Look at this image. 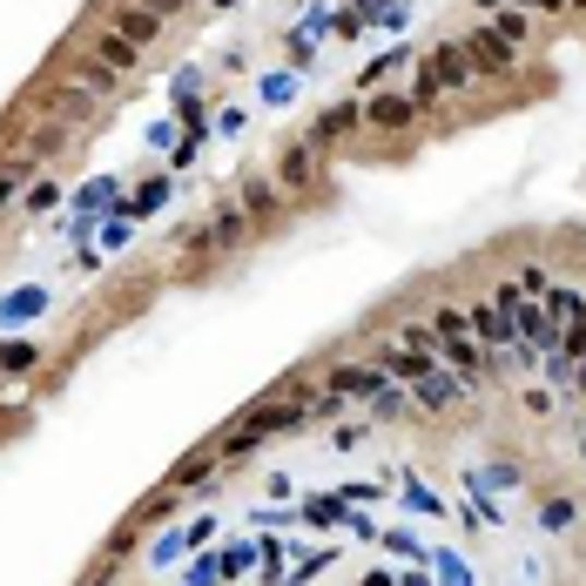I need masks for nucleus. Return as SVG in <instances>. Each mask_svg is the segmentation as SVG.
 <instances>
[{
  "mask_svg": "<svg viewBox=\"0 0 586 586\" xmlns=\"http://www.w3.org/2000/svg\"><path fill=\"white\" fill-rule=\"evenodd\" d=\"M324 384L344 391V398H384V391H391V371H384L378 358H371V364H337Z\"/></svg>",
  "mask_w": 586,
  "mask_h": 586,
  "instance_id": "f257e3e1",
  "label": "nucleus"
},
{
  "mask_svg": "<svg viewBox=\"0 0 586 586\" xmlns=\"http://www.w3.org/2000/svg\"><path fill=\"white\" fill-rule=\"evenodd\" d=\"M418 115H424V108H418L411 95H371V101H364V122H371L378 135H405Z\"/></svg>",
  "mask_w": 586,
  "mask_h": 586,
  "instance_id": "f03ea898",
  "label": "nucleus"
},
{
  "mask_svg": "<svg viewBox=\"0 0 586 586\" xmlns=\"http://www.w3.org/2000/svg\"><path fill=\"white\" fill-rule=\"evenodd\" d=\"M473 337H479V344L492 350V358H499V350H513V344H519V324L505 318L499 303H473Z\"/></svg>",
  "mask_w": 586,
  "mask_h": 586,
  "instance_id": "7ed1b4c3",
  "label": "nucleus"
},
{
  "mask_svg": "<svg viewBox=\"0 0 586 586\" xmlns=\"http://www.w3.org/2000/svg\"><path fill=\"white\" fill-rule=\"evenodd\" d=\"M358 122H364V101H337V108H324L318 122H310V135H303V142H310V148H331V142H344Z\"/></svg>",
  "mask_w": 586,
  "mask_h": 586,
  "instance_id": "20e7f679",
  "label": "nucleus"
},
{
  "mask_svg": "<svg viewBox=\"0 0 586 586\" xmlns=\"http://www.w3.org/2000/svg\"><path fill=\"white\" fill-rule=\"evenodd\" d=\"M458 391H473V384H465L458 371H445V364H439L432 378H418V384H411V405H424V411H445V405H458Z\"/></svg>",
  "mask_w": 586,
  "mask_h": 586,
  "instance_id": "39448f33",
  "label": "nucleus"
},
{
  "mask_svg": "<svg viewBox=\"0 0 586 586\" xmlns=\"http://www.w3.org/2000/svg\"><path fill=\"white\" fill-rule=\"evenodd\" d=\"M465 61H473V74H513V48H505L492 27H479L473 41H465Z\"/></svg>",
  "mask_w": 586,
  "mask_h": 586,
  "instance_id": "423d86ee",
  "label": "nucleus"
},
{
  "mask_svg": "<svg viewBox=\"0 0 586 586\" xmlns=\"http://www.w3.org/2000/svg\"><path fill=\"white\" fill-rule=\"evenodd\" d=\"M88 61H95V68H108V74H129V68L142 61V48H135V41H122V34L108 27V34H95V41H88Z\"/></svg>",
  "mask_w": 586,
  "mask_h": 586,
  "instance_id": "0eeeda50",
  "label": "nucleus"
},
{
  "mask_svg": "<svg viewBox=\"0 0 586 586\" xmlns=\"http://www.w3.org/2000/svg\"><path fill=\"white\" fill-rule=\"evenodd\" d=\"M243 210H250L256 229H263V223H277V216H284V189H277V182H263V176H250V182H243Z\"/></svg>",
  "mask_w": 586,
  "mask_h": 586,
  "instance_id": "6e6552de",
  "label": "nucleus"
},
{
  "mask_svg": "<svg viewBox=\"0 0 586 586\" xmlns=\"http://www.w3.org/2000/svg\"><path fill=\"white\" fill-rule=\"evenodd\" d=\"M115 34L135 41V48H155V41H163V21H155L148 8H115Z\"/></svg>",
  "mask_w": 586,
  "mask_h": 586,
  "instance_id": "1a4fd4ad",
  "label": "nucleus"
},
{
  "mask_svg": "<svg viewBox=\"0 0 586 586\" xmlns=\"http://www.w3.org/2000/svg\"><path fill=\"white\" fill-rule=\"evenodd\" d=\"M432 68H439V82H445V88H465V82H473V61H465V41H445V48H432Z\"/></svg>",
  "mask_w": 586,
  "mask_h": 586,
  "instance_id": "9d476101",
  "label": "nucleus"
},
{
  "mask_svg": "<svg viewBox=\"0 0 586 586\" xmlns=\"http://www.w3.org/2000/svg\"><path fill=\"white\" fill-rule=\"evenodd\" d=\"M310 142H297V148H284V163H277V189H310Z\"/></svg>",
  "mask_w": 586,
  "mask_h": 586,
  "instance_id": "9b49d317",
  "label": "nucleus"
},
{
  "mask_svg": "<svg viewBox=\"0 0 586 586\" xmlns=\"http://www.w3.org/2000/svg\"><path fill=\"white\" fill-rule=\"evenodd\" d=\"M432 337H439V344L473 337V310H452V303H445V310H432Z\"/></svg>",
  "mask_w": 586,
  "mask_h": 586,
  "instance_id": "f8f14e48",
  "label": "nucleus"
},
{
  "mask_svg": "<svg viewBox=\"0 0 586 586\" xmlns=\"http://www.w3.org/2000/svg\"><path fill=\"white\" fill-rule=\"evenodd\" d=\"M439 95H445V82H439V68H432V61H424V68L411 74V101H418V108H432Z\"/></svg>",
  "mask_w": 586,
  "mask_h": 586,
  "instance_id": "ddd939ff",
  "label": "nucleus"
},
{
  "mask_svg": "<svg viewBox=\"0 0 586 586\" xmlns=\"http://www.w3.org/2000/svg\"><path fill=\"white\" fill-rule=\"evenodd\" d=\"M34 163H41V155H14V163L0 169V203H8V195H14V189H21V182L34 176Z\"/></svg>",
  "mask_w": 586,
  "mask_h": 586,
  "instance_id": "4468645a",
  "label": "nucleus"
},
{
  "mask_svg": "<svg viewBox=\"0 0 586 586\" xmlns=\"http://www.w3.org/2000/svg\"><path fill=\"white\" fill-rule=\"evenodd\" d=\"M492 34H499L505 48H519V41H526V14H499V21H492Z\"/></svg>",
  "mask_w": 586,
  "mask_h": 586,
  "instance_id": "2eb2a0df",
  "label": "nucleus"
},
{
  "mask_svg": "<svg viewBox=\"0 0 586 586\" xmlns=\"http://www.w3.org/2000/svg\"><path fill=\"white\" fill-rule=\"evenodd\" d=\"M55 203H61V189H55V182H41V189H27V210H34V216H48Z\"/></svg>",
  "mask_w": 586,
  "mask_h": 586,
  "instance_id": "dca6fc26",
  "label": "nucleus"
},
{
  "mask_svg": "<svg viewBox=\"0 0 586 586\" xmlns=\"http://www.w3.org/2000/svg\"><path fill=\"white\" fill-rule=\"evenodd\" d=\"M539 519L553 526V533H566V526H573V505H566V499H546V513H539Z\"/></svg>",
  "mask_w": 586,
  "mask_h": 586,
  "instance_id": "f3484780",
  "label": "nucleus"
},
{
  "mask_svg": "<svg viewBox=\"0 0 586 586\" xmlns=\"http://www.w3.org/2000/svg\"><path fill=\"white\" fill-rule=\"evenodd\" d=\"M519 290H526V297H546V290H553V277L533 263V270H519Z\"/></svg>",
  "mask_w": 586,
  "mask_h": 586,
  "instance_id": "a211bd4d",
  "label": "nucleus"
},
{
  "mask_svg": "<svg viewBox=\"0 0 586 586\" xmlns=\"http://www.w3.org/2000/svg\"><path fill=\"white\" fill-rule=\"evenodd\" d=\"M142 8H148V14H155V21H176V14H182V8H189V0H142Z\"/></svg>",
  "mask_w": 586,
  "mask_h": 586,
  "instance_id": "6ab92c4d",
  "label": "nucleus"
},
{
  "mask_svg": "<svg viewBox=\"0 0 586 586\" xmlns=\"http://www.w3.org/2000/svg\"><path fill=\"white\" fill-rule=\"evenodd\" d=\"M526 8H539V14H560V8H579V0H526Z\"/></svg>",
  "mask_w": 586,
  "mask_h": 586,
  "instance_id": "aec40b11",
  "label": "nucleus"
},
{
  "mask_svg": "<svg viewBox=\"0 0 586 586\" xmlns=\"http://www.w3.org/2000/svg\"><path fill=\"white\" fill-rule=\"evenodd\" d=\"M82 586H115V566H95V573H88Z\"/></svg>",
  "mask_w": 586,
  "mask_h": 586,
  "instance_id": "412c9836",
  "label": "nucleus"
},
{
  "mask_svg": "<svg viewBox=\"0 0 586 586\" xmlns=\"http://www.w3.org/2000/svg\"><path fill=\"white\" fill-rule=\"evenodd\" d=\"M210 8H237V0H210Z\"/></svg>",
  "mask_w": 586,
  "mask_h": 586,
  "instance_id": "4be33fe9",
  "label": "nucleus"
},
{
  "mask_svg": "<svg viewBox=\"0 0 586 586\" xmlns=\"http://www.w3.org/2000/svg\"><path fill=\"white\" fill-rule=\"evenodd\" d=\"M473 8H499V0H473Z\"/></svg>",
  "mask_w": 586,
  "mask_h": 586,
  "instance_id": "5701e85b",
  "label": "nucleus"
},
{
  "mask_svg": "<svg viewBox=\"0 0 586 586\" xmlns=\"http://www.w3.org/2000/svg\"><path fill=\"white\" fill-rule=\"evenodd\" d=\"M579 8H586V0H579Z\"/></svg>",
  "mask_w": 586,
  "mask_h": 586,
  "instance_id": "b1692460",
  "label": "nucleus"
}]
</instances>
